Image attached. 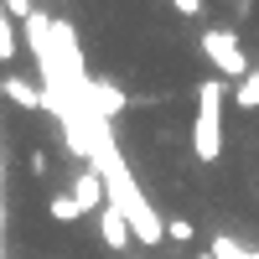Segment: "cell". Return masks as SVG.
<instances>
[{
	"label": "cell",
	"mask_w": 259,
	"mask_h": 259,
	"mask_svg": "<svg viewBox=\"0 0 259 259\" xmlns=\"http://www.w3.org/2000/svg\"><path fill=\"white\" fill-rule=\"evenodd\" d=\"M223 109H228V89L223 78H202L197 83V114H192V156L202 166H218L223 161Z\"/></svg>",
	"instance_id": "obj_1"
},
{
	"label": "cell",
	"mask_w": 259,
	"mask_h": 259,
	"mask_svg": "<svg viewBox=\"0 0 259 259\" xmlns=\"http://www.w3.org/2000/svg\"><path fill=\"white\" fill-rule=\"evenodd\" d=\"M197 47H202V57L212 62V73H218L223 83H228V78L244 83V78L254 73V62H249V52H244V41H239V31H233V26H202Z\"/></svg>",
	"instance_id": "obj_2"
},
{
	"label": "cell",
	"mask_w": 259,
	"mask_h": 259,
	"mask_svg": "<svg viewBox=\"0 0 259 259\" xmlns=\"http://www.w3.org/2000/svg\"><path fill=\"white\" fill-rule=\"evenodd\" d=\"M73 197H78V207L83 212H99L104 202H109V187H104V177H99V171L94 166H78V177H73Z\"/></svg>",
	"instance_id": "obj_3"
},
{
	"label": "cell",
	"mask_w": 259,
	"mask_h": 259,
	"mask_svg": "<svg viewBox=\"0 0 259 259\" xmlns=\"http://www.w3.org/2000/svg\"><path fill=\"white\" fill-rule=\"evenodd\" d=\"M0 99H11L16 109H26V114H41V89H36L31 78H21V73L0 78Z\"/></svg>",
	"instance_id": "obj_4"
},
{
	"label": "cell",
	"mask_w": 259,
	"mask_h": 259,
	"mask_svg": "<svg viewBox=\"0 0 259 259\" xmlns=\"http://www.w3.org/2000/svg\"><path fill=\"white\" fill-rule=\"evenodd\" d=\"M99 239H104V249H124L135 233H130V223H124V212L114 207V202H104L99 207Z\"/></svg>",
	"instance_id": "obj_5"
},
{
	"label": "cell",
	"mask_w": 259,
	"mask_h": 259,
	"mask_svg": "<svg viewBox=\"0 0 259 259\" xmlns=\"http://www.w3.org/2000/svg\"><path fill=\"white\" fill-rule=\"evenodd\" d=\"M16 57H21V31H16V21L6 16V0H0V62L11 68Z\"/></svg>",
	"instance_id": "obj_6"
},
{
	"label": "cell",
	"mask_w": 259,
	"mask_h": 259,
	"mask_svg": "<svg viewBox=\"0 0 259 259\" xmlns=\"http://www.w3.org/2000/svg\"><path fill=\"white\" fill-rule=\"evenodd\" d=\"M47 212H52V223H78V218H83V207H78L73 192H52V197H47Z\"/></svg>",
	"instance_id": "obj_7"
},
{
	"label": "cell",
	"mask_w": 259,
	"mask_h": 259,
	"mask_svg": "<svg viewBox=\"0 0 259 259\" xmlns=\"http://www.w3.org/2000/svg\"><path fill=\"white\" fill-rule=\"evenodd\" d=\"M212 254L218 259H259V249H249L244 239H233V233H212Z\"/></svg>",
	"instance_id": "obj_8"
},
{
	"label": "cell",
	"mask_w": 259,
	"mask_h": 259,
	"mask_svg": "<svg viewBox=\"0 0 259 259\" xmlns=\"http://www.w3.org/2000/svg\"><path fill=\"white\" fill-rule=\"evenodd\" d=\"M233 104H239V109H259V68L239 83V89H233Z\"/></svg>",
	"instance_id": "obj_9"
},
{
	"label": "cell",
	"mask_w": 259,
	"mask_h": 259,
	"mask_svg": "<svg viewBox=\"0 0 259 259\" xmlns=\"http://www.w3.org/2000/svg\"><path fill=\"white\" fill-rule=\"evenodd\" d=\"M192 233H197V228H192L187 218H166V239H171V244H187Z\"/></svg>",
	"instance_id": "obj_10"
},
{
	"label": "cell",
	"mask_w": 259,
	"mask_h": 259,
	"mask_svg": "<svg viewBox=\"0 0 259 259\" xmlns=\"http://www.w3.org/2000/svg\"><path fill=\"white\" fill-rule=\"evenodd\" d=\"M6 16L21 26V21H31V16H36V6H31V0H6Z\"/></svg>",
	"instance_id": "obj_11"
},
{
	"label": "cell",
	"mask_w": 259,
	"mask_h": 259,
	"mask_svg": "<svg viewBox=\"0 0 259 259\" xmlns=\"http://www.w3.org/2000/svg\"><path fill=\"white\" fill-rule=\"evenodd\" d=\"M171 6H177L182 16H192V21H197V16H202V0H171Z\"/></svg>",
	"instance_id": "obj_12"
},
{
	"label": "cell",
	"mask_w": 259,
	"mask_h": 259,
	"mask_svg": "<svg viewBox=\"0 0 259 259\" xmlns=\"http://www.w3.org/2000/svg\"><path fill=\"white\" fill-rule=\"evenodd\" d=\"M31 171H36V177H47V150H31V161H26Z\"/></svg>",
	"instance_id": "obj_13"
},
{
	"label": "cell",
	"mask_w": 259,
	"mask_h": 259,
	"mask_svg": "<svg viewBox=\"0 0 259 259\" xmlns=\"http://www.w3.org/2000/svg\"><path fill=\"white\" fill-rule=\"evenodd\" d=\"M197 259H218V254H212V249H207V254H197Z\"/></svg>",
	"instance_id": "obj_14"
}]
</instances>
